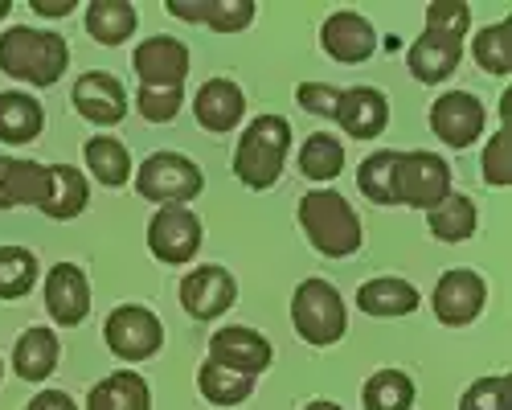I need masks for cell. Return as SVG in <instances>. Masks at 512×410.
I'll return each mask as SVG.
<instances>
[{
    "instance_id": "cell-38",
    "label": "cell",
    "mask_w": 512,
    "mask_h": 410,
    "mask_svg": "<svg viewBox=\"0 0 512 410\" xmlns=\"http://www.w3.org/2000/svg\"><path fill=\"white\" fill-rule=\"evenodd\" d=\"M480 169H484V181H488V185H496V189L512 185V148H508V132H504V128L488 140Z\"/></svg>"
},
{
    "instance_id": "cell-25",
    "label": "cell",
    "mask_w": 512,
    "mask_h": 410,
    "mask_svg": "<svg viewBox=\"0 0 512 410\" xmlns=\"http://www.w3.org/2000/svg\"><path fill=\"white\" fill-rule=\"evenodd\" d=\"M148 406H152V390L132 369H119V374L103 378L87 394V410H148Z\"/></svg>"
},
{
    "instance_id": "cell-9",
    "label": "cell",
    "mask_w": 512,
    "mask_h": 410,
    "mask_svg": "<svg viewBox=\"0 0 512 410\" xmlns=\"http://www.w3.org/2000/svg\"><path fill=\"white\" fill-rule=\"evenodd\" d=\"M148 246H152V255L160 263H168V267L189 263L201 251V222H197V214H189L185 205H164V210H156L152 226H148Z\"/></svg>"
},
{
    "instance_id": "cell-29",
    "label": "cell",
    "mask_w": 512,
    "mask_h": 410,
    "mask_svg": "<svg viewBox=\"0 0 512 410\" xmlns=\"http://www.w3.org/2000/svg\"><path fill=\"white\" fill-rule=\"evenodd\" d=\"M197 390L213 406H238V402H246L254 394V378L250 374H238V369H226L218 361H205L197 369Z\"/></svg>"
},
{
    "instance_id": "cell-15",
    "label": "cell",
    "mask_w": 512,
    "mask_h": 410,
    "mask_svg": "<svg viewBox=\"0 0 512 410\" xmlns=\"http://www.w3.org/2000/svg\"><path fill=\"white\" fill-rule=\"evenodd\" d=\"M209 361H218L226 369H238V374L259 378L263 369L271 365V341L263 333H254V328L230 324V328H218V333H213Z\"/></svg>"
},
{
    "instance_id": "cell-31",
    "label": "cell",
    "mask_w": 512,
    "mask_h": 410,
    "mask_svg": "<svg viewBox=\"0 0 512 410\" xmlns=\"http://www.w3.org/2000/svg\"><path fill=\"white\" fill-rule=\"evenodd\" d=\"M365 410H410L414 406V382L402 369H377L361 390Z\"/></svg>"
},
{
    "instance_id": "cell-2",
    "label": "cell",
    "mask_w": 512,
    "mask_h": 410,
    "mask_svg": "<svg viewBox=\"0 0 512 410\" xmlns=\"http://www.w3.org/2000/svg\"><path fill=\"white\" fill-rule=\"evenodd\" d=\"M70 66L66 41L50 29L33 25H13L0 37V70L17 82H33V87H54Z\"/></svg>"
},
{
    "instance_id": "cell-7",
    "label": "cell",
    "mask_w": 512,
    "mask_h": 410,
    "mask_svg": "<svg viewBox=\"0 0 512 410\" xmlns=\"http://www.w3.org/2000/svg\"><path fill=\"white\" fill-rule=\"evenodd\" d=\"M394 193H398V205L435 210V205L451 193V169H447V160L439 152H398Z\"/></svg>"
},
{
    "instance_id": "cell-18",
    "label": "cell",
    "mask_w": 512,
    "mask_h": 410,
    "mask_svg": "<svg viewBox=\"0 0 512 410\" xmlns=\"http://www.w3.org/2000/svg\"><path fill=\"white\" fill-rule=\"evenodd\" d=\"M74 107L78 115H87L91 123H119L127 115V95H123V82L107 70H87L78 82H74Z\"/></svg>"
},
{
    "instance_id": "cell-19",
    "label": "cell",
    "mask_w": 512,
    "mask_h": 410,
    "mask_svg": "<svg viewBox=\"0 0 512 410\" xmlns=\"http://www.w3.org/2000/svg\"><path fill=\"white\" fill-rule=\"evenodd\" d=\"M50 193V169L37 160H17V156H0V210L13 205H37Z\"/></svg>"
},
{
    "instance_id": "cell-1",
    "label": "cell",
    "mask_w": 512,
    "mask_h": 410,
    "mask_svg": "<svg viewBox=\"0 0 512 410\" xmlns=\"http://www.w3.org/2000/svg\"><path fill=\"white\" fill-rule=\"evenodd\" d=\"M472 25V9L463 0H435L426 5V29L406 50V66L418 82H443L463 58V33Z\"/></svg>"
},
{
    "instance_id": "cell-22",
    "label": "cell",
    "mask_w": 512,
    "mask_h": 410,
    "mask_svg": "<svg viewBox=\"0 0 512 410\" xmlns=\"http://www.w3.org/2000/svg\"><path fill=\"white\" fill-rule=\"evenodd\" d=\"M87 201H91L87 177H82L74 164H50V193L41 201V214L66 222V218H78L87 210Z\"/></svg>"
},
{
    "instance_id": "cell-32",
    "label": "cell",
    "mask_w": 512,
    "mask_h": 410,
    "mask_svg": "<svg viewBox=\"0 0 512 410\" xmlns=\"http://www.w3.org/2000/svg\"><path fill=\"white\" fill-rule=\"evenodd\" d=\"M472 58L480 70L504 78L512 74V21H496V25H484L472 41Z\"/></svg>"
},
{
    "instance_id": "cell-36",
    "label": "cell",
    "mask_w": 512,
    "mask_h": 410,
    "mask_svg": "<svg viewBox=\"0 0 512 410\" xmlns=\"http://www.w3.org/2000/svg\"><path fill=\"white\" fill-rule=\"evenodd\" d=\"M459 410H512V382L508 378H480L459 398Z\"/></svg>"
},
{
    "instance_id": "cell-8",
    "label": "cell",
    "mask_w": 512,
    "mask_h": 410,
    "mask_svg": "<svg viewBox=\"0 0 512 410\" xmlns=\"http://www.w3.org/2000/svg\"><path fill=\"white\" fill-rule=\"evenodd\" d=\"M107 349L123 361H148L152 353H160L164 345V324L156 320V312L140 308V304H123L107 316L103 324Z\"/></svg>"
},
{
    "instance_id": "cell-13",
    "label": "cell",
    "mask_w": 512,
    "mask_h": 410,
    "mask_svg": "<svg viewBox=\"0 0 512 410\" xmlns=\"http://www.w3.org/2000/svg\"><path fill=\"white\" fill-rule=\"evenodd\" d=\"M484 300H488L484 279L476 271H467V267L443 271V279L435 283V316L451 328L472 324L484 312Z\"/></svg>"
},
{
    "instance_id": "cell-34",
    "label": "cell",
    "mask_w": 512,
    "mask_h": 410,
    "mask_svg": "<svg viewBox=\"0 0 512 410\" xmlns=\"http://www.w3.org/2000/svg\"><path fill=\"white\" fill-rule=\"evenodd\" d=\"M394 164H398V152H373L361 160L357 169V189L373 201V205H398V193H394Z\"/></svg>"
},
{
    "instance_id": "cell-6",
    "label": "cell",
    "mask_w": 512,
    "mask_h": 410,
    "mask_svg": "<svg viewBox=\"0 0 512 410\" xmlns=\"http://www.w3.org/2000/svg\"><path fill=\"white\" fill-rule=\"evenodd\" d=\"M201 169L181 156V152H152L140 173H136V193L144 201H164V205H185L201 193Z\"/></svg>"
},
{
    "instance_id": "cell-14",
    "label": "cell",
    "mask_w": 512,
    "mask_h": 410,
    "mask_svg": "<svg viewBox=\"0 0 512 410\" xmlns=\"http://www.w3.org/2000/svg\"><path fill=\"white\" fill-rule=\"evenodd\" d=\"M332 119H336L353 140H373V136L386 132L390 103H386V95H381L377 87H349V91H336Z\"/></svg>"
},
{
    "instance_id": "cell-27",
    "label": "cell",
    "mask_w": 512,
    "mask_h": 410,
    "mask_svg": "<svg viewBox=\"0 0 512 410\" xmlns=\"http://www.w3.org/2000/svg\"><path fill=\"white\" fill-rule=\"evenodd\" d=\"M82 21H87V33L99 41V46H123L140 25L136 9L127 5V0H91Z\"/></svg>"
},
{
    "instance_id": "cell-40",
    "label": "cell",
    "mask_w": 512,
    "mask_h": 410,
    "mask_svg": "<svg viewBox=\"0 0 512 410\" xmlns=\"http://www.w3.org/2000/svg\"><path fill=\"white\" fill-rule=\"evenodd\" d=\"M25 410H78V406H74V398L62 394V390H41Z\"/></svg>"
},
{
    "instance_id": "cell-5",
    "label": "cell",
    "mask_w": 512,
    "mask_h": 410,
    "mask_svg": "<svg viewBox=\"0 0 512 410\" xmlns=\"http://www.w3.org/2000/svg\"><path fill=\"white\" fill-rule=\"evenodd\" d=\"M291 324L308 345H336L349 328V312L328 279H304L291 296Z\"/></svg>"
},
{
    "instance_id": "cell-23",
    "label": "cell",
    "mask_w": 512,
    "mask_h": 410,
    "mask_svg": "<svg viewBox=\"0 0 512 410\" xmlns=\"http://www.w3.org/2000/svg\"><path fill=\"white\" fill-rule=\"evenodd\" d=\"M46 128V111L33 95L0 91V144H29Z\"/></svg>"
},
{
    "instance_id": "cell-12",
    "label": "cell",
    "mask_w": 512,
    "mask_h": 410,
    "mask_svg": "<svg viewBox=\"0 0 512 410\" xmlns=\"http://www.w3.org/2000/svg\"><path fill=\"white\" fill-rule=\"evenodd\" d=\"M132 66L140 74V87H185L189 74V50L177 37H148L136 46Z\"/></svg>"
},
{
    "instance_id": "cell-35",
    "label": "cell",
    "mask_w": 512,
    "mask_h": 410,
    "mask_svg": "<svg viewBox=\"0 0 512 410\" xmlns=\"http://www.w3.org/2000/svg\"><path fill=\"white\" fill-rule=\"evenodd\" d=\"M37 283V259L25 246H0V300H21Z\"/></svg>"
},
{
    "instance_id": "cell-33",
    "label": "cell",
    "mask_w": 512,
    "mask_h": 410,
    "mask_svg": "<svg viewBox=\"0 0 512 410\" xmlns=\"http://www.w3.org/2000/svg\"><path fill=\"white\" fill-rule=\"evenodd\" d=\"M340 169H345V148H340V140L328 132H312L300 148V173L308 181H332V177H340Z\"/></svg>"
},
{
    "instance_id": "cell-43",
    "label": "cell",
    "mask_w": 512,
    "mask_h": 410,
    "mask_svg": "<svg viewBox=\"0 0 512 410\" xmlns=\"http://www.w3.org/2000/svg\"><path fill=\"white\" fill-rule=\"evenodd\" d=\"M13 13V5H9V0H0V17H9Z\"/></svg>"
},
{
    "instance_id": "cell-42",
    "label": "cell",
    "mask_w": 512,
    "mask_h": 410,
    "mask_svg": "<svg viewBox=\"0 0 512 410\" xmlns=\"http://www.w3.org/2000/svg\"><path fill=\"white\" fill-rule=\"evenodd\" d=\"M304 410H340V406H336V402H324V398H320V402H308Z\"/></svg>"
},
{
    "instance_id": "cell-4",
    "label": "cell",
    "mask_w": 512,
    "mask_h": 410,
    "mask_svg": "<svg viewBox=\"0 0 512 410\" xmlns=\"http://www.w3.org/2000/svg\"><path fill=\"white\" fill-rule=\"evenodd\" d=\"M300 226L308 242L328 259H349L361 251V218L353 205L332 193V189H312L300 201Z\"/></svg>"
},
{
    "instance_id": "cell-20",
    "label": "cell",
    "mask_w": 512,
    "mask_h": 410,
    "mask_svg": "<svg viewBox=\"0 0 512 410\" xmlns=\"http://www.w3.org/2000/svg\"><path fill=\"white\" fill-rule=\"evenodd\" d=\"M242 111H246V99H242V91L234 87L230 78H209L205 87L197 91V99H193V115H197V123L205 132H230V128H238L242 123Z\"/></svg>"
},
{
    "instance_id": "cell-41",
    "label": "cell",
    "mask_w": 512,
    "mask_h": 410,
    "mask_svg": "<svg viewBox=\"0 0 512 410\" xmlns=\"http://www.w3.org/2000/svg\"><path fill=\"white\" fill-rule=\"evenodd\" d=\"M33 13H41V17H66V13H74V0H62V5H46V0H33Z\"/></svg>"
},
{
    "instance_id": "cell-17",
    "label": "cell",
    "mask_w": 512,
    "mask_h": 410,
    "mask_svg": "<svg viewBox=\"0 0 512 410\" xmlns=\"http://www.w3.org/2000/svg\"><path fill=\"white\" fill-rule=\"evenodd\" d=\"M46 308L66 328L87 320V312H91V283H87V275H82V267H74V263L50 267V275H46Z\"/></svg>"
},
{
    "instance_id": "cell-26",
    "label": "cell",
    "mask_w": 512,
    "mask_h": 410,
    "mask_svg": "<svg viewBox=\"0 0 512 410\" xmlns=\"http://www.w3.org/2000/svg\"><path fill=\"white\" fill-rule=\"evenodd\" d=\"M58 365V337L50 328H25L17 349H13V369L25 382H46Z\"/></svg>"
},
{
    "instance_id": "cell-3",
    "label": "cell",
    "mask_w": 512,
    "mask_h": 410,
    "mask_svg": "<svg viewBox=\"0 0 512 410\" xmlns=\"http://www.w3.org/2000/svg\"><path fill=\"white\" fill-rule=\"evenodd\" d=\"M291 148V123L283 115H254L234 148V177L246 189H271L283 177Z\"/></svg>"
},
{
    "instance_id": "cell-44",
    "label": "cell",
    "mask_w": 512,
    "mask_h": 410,
    "mask_svg": "<svg viewBox=\"0 0 512 410\" xmlns=\"http://www.w3.org/2000/svg\"><path fill=\"white\" fill-rule=\"evenodd\" d=\"M0 378H5V361H0Z\"/></svg>"
},
{
    "instance_id": "cell-16",
    "label": "cell",
    "mask_w": 512,
    "mask_h": 410,
    "mask_svg": "<svg viewBox=\"0 0 512 410\" xmlns=\"http://www.w3.org/2000/svg\"><path fill=\"white\" fill-rule=\"evenodd\" d=\"M320 46L328 50V58L353 66V62L373 58V50H377V33H373V25H369L361 13L340 9V13H332V17L324 21V29H320Z\"/></svg>"
},
{
    "instance_id": "cell-30",
    "label": "cell",
    "mask_w": 512,
    "mask_h": 410,
    "mask_svg": "<svg viewBox=\"0 0 512 410\" xmlns=\"http://www.w3.org/2000/svg\"><path fill=\"white\" fill-rule=\"evenodd\" d=\"M87 169L107 189H119V185H127V177H132V156H127V148L119 140L95 136V140H87Z\"/></svg>"
},
{
    "instance_id": "cell-21",
    "label": "cell",
    "mask_w": 512,
    "mask_h": 410,
    "mask_svg": "<svg viewBox=\"0 0 512 410\" xmlns=\"http://www.w3.org/2000/svg\"><path fill=\"white\" fill-rule=\"evenodd\" d=\"M168 13L218 33H238L254 21V0H168Z\"/></svg>"
},
{
    "instance_id": "cell-39",
    "label": "cell",
    "mask_w": 512,
    "mask_h": 410,
    "mask_svg": "<svg viewBox=\"0 0 512 410\" xmlns=\"http://www.w3.org/2000/svg\"><path fill=\"white\" fill-rule=\"evenodd\" d=\"M295 99H300V107H304V111L332 119V103H336V91H332V87H324V82H304V87L295 91Z\"/></svg>"
},
{
    "instance_id": "cell-28",
    "label": "cell",
    "mask_w": 512,
    "mask_h": 410,
    "mask_svg": "<svg viewBox=\"0 0 512 410\" xmlns=\"http://www.w3.org/2000/svg\"><path fill=\"white\" fill-rule=\"evenodd\" d=\"M476 201L463 193H447L435 210H426V226L439 242H467L476 234Z\"/></svg>"
},
{
    "instance_id": "cell-11",
    "label": "cell",
    "mask_w": 512,
    "mask_h": 410,
    "mask_svg": "<svg viewBox=\"0 0 512 410\" xmlns=\"http://www.w3.org/2000/svg\"><path fill=\"white\" fill-rule=\"evenodd\" d=\"M238 300V283L226 267H197L181 279V304L193 320H213V316H222L230 312Z\"/></svg>"
},
{
    "instance_id": "cell-10",
    "label": "cell",
    "mask_w": 512,
    "mask_h": 410,
    "mask_svg": "<svg viewBox=\"0 0 512 410\" xmlns=\"http://www.w3.org/2000/svg\"><path fill=\"white\" fill-rule=\"evenodd\" d=\"M484 123H488V111L472 91H447L431 107V132L447 148H472L484 132Z\"/></svg>"
},
{
    "instance_id": "cell-24",
    "label": "cell",
    "mask_w": 512,
    "mask_h": 410,
    "mask_svg": "<svg viewBox=\"0 0 512 410\" xmlns=\"http://www.w3.org/2000/svg\"><path fill=\"white\" fill-rule=\"evenodd\" d=\"M357 308L369 312V316H406V312L418 308V287L398 279V275L369 279L357 292Z\"/></svg>"
},
{
    "instance_id": "cell-37",
    "label": "cell",
    "mask_w": 512,
    "mask_h": 410,
    "mask_svg": "<svg viewBox=\"0 0 512 410\" xmlns=\"http://www.w3.org/2000/svg\"><path fill=\"white\" fill-rule=\"evenodd\" d=\"M185 87H140V115L148 123H168L181 111Z\"/></svg>"
}]
</instances>
